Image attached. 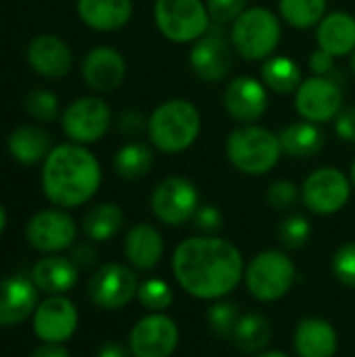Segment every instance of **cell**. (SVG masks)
Listing matches in <instances>:
<instances>
[{
    "label": "cell",
    "mask_w": 355,
    "mask_h": 357,
    "mask_svg": "<svg viewBox=\"0 0 355 357\" xmlns=\"http://www.w3.org/2000/svg\"><path fill=\"white\" fill-rule=\"evenodd\" d=\"M80 19L96 31H117L132 19V0H77Z\"/></svg>",
    "instance_id": "23"
},
{
    "label": "cell",
    "mask_w": 355,
    "mask_h": 357,
    "mask_svg": "<svg viewBox=\"0 0 355 357\" xmlns=\"http://www.w3.org/2000/svg\"><path fill=\"white\" fill-rule=\"evenodd\" d=\"M117 132L126 138H138L140 134H146V128H149V119L140 113V111H134V109H128V111H121L119 117H117Z\"/></svg>",
    "instance_id": "41"
},
{
    "label": "cell",
    "mask_w": 355,
    "mask_h": 357,
    "mask_svg": "<svg viewBox=\"0 0 355 357\" xmlns=\"http://www.w3.org/2000/svg\"><path fill=\"white\" fill-rule=\"evenodd\" d=\"M192 226L203 236H218V232L224 228V215L216 205H199V209L192 215Z\"/></svg>",
    "instance_id": "40"
},
{
    "label": "cell",
    "mask_w": 355,
    "mask_h": 357,
    "mask_svg": "<svg viewBox=\"0 0 355 357\" xmlns=\"http://www.w3.org/2000/svg\"><path fill=\"white\" fill-rule=\"evenodd\" d=\"M113 121L109 105L98 96H82L65 107L61 115V128L69 142L92 144L105 138Z\"/></svg>",
    "instance_id": "8"
},
{
    "label": "cell",
    "mask_w": 355,
    "mask_h": 357,
    "mask_svg": "<svg viewBox=\"0 0 355 357\" xmlns=\"http://www.w3.org/2000/svg\"><path fill=\"white\" fill-rule=\"evenodd\" d=\"M23 109L31 119L50 123L59 117V98L48 88H36L23 98Z\"/></svg>",
    "instance_id": "34"
},
{
    "label": "cell",
    "mask_w": 355,
    "mask_h": 357,
    "mask_svg": "<svg viewBox=\"0 0 355 357\" xmlns=\"http://www.w3.org/2000/svg\"><path fill=\"white\" fill-rule=\"evenodd\" d=\"M29 67L48 79L65 77L73 67V52L69 44L54 33H38L29 40L25 50Z\"/></svg>",
    "instance_id": "18"
},
{
    "label": "cell",
    "mask_w": 355,
    "mask_h": 357,
    "mask_svg": "<svg viewBox=\"0 0 355 357\" xmlns=\"http://www.w3.org/2000/svg\"><path fill=\"white\" fill-rule=\"evenodd\" d=\"M335 134L341 140L355 144V107L341 109L337 113V117H335Z\"/></svg>",
    "instance_id": "42"
},
{
    "label": "cell",
    "mask_w": 355,
    "mask_h": 357,
    "mask_svg": "<svg viewBox=\"0 0 355 357\" xmlns=\"http://www.w3.org/2000/svg\"><path fill=\"white\" fill-rule=\"evenodd\" d=\"M349 65H352V71L355 73V50L349 54Z\"/></svg>",
    "instance_id": "50"
},
{
    "label": "cell",
    "mask_w": 355,
    "mask_h": 357,
    "mask_svg": "<svg viewBox=\"0 0 355 357\" xmlns=\"http://www.w3.org/2000/svg\"><path fill=\"white\" fill-rule=\"evenodd\" d=\"M132 356L130 349H126L121 343L117 341H107L100 349H98V356L96 357H128Z\"/></svg>",
    "instance_id": "46"
},
{
    "label": "cell",
    "mask_w": 355,
    "mask_h": 357,
    "mask_svg": "<svg viewBox=\"0 0 355 357\" xmlns=\"http://www.w3.org/2000/svg\"><path fill=\"white\" fill-rule=\"evenodd\" d=\"M262 82L266 84L268 90L276 94H295L303 82V75H301L299 65L293 59L276 54L264 61Z\"/></svg>",
    "instance_id": "31"
},
{
    "label": "cell",
    "mask_w": 355,
    "mask_h": 357,
    "mask_svg": "<svg viewBox=\"0 0 355 357\" xmlns=\"http://www.w3.org/2000/svg\"><path fill=\"white\" fill-rule=\"evenodd\" d=\"M188 63L199 79L207 84H218L226 79V75L232 71L234 52L224 36L207 31L203 38H199L192 44Z\"/></svg>",
    "instance_id": "15"
},
{
    "label": "cell",
    "mask_w": 355,
    "mask_h": 357,
    "mask_svg": "<svg viewBox=\"0 0 355 357\" xmlns=\"http://www.w3.org/2000/svg\"><path fill=\"white\" fill-rule=\"evenodd\" d=\"M153 163H155L153 149L140 140L126 142L113 157V169L126 182H134V180L144 178L151 172Z\"/></svg>",
    "instance_id": "29"
},
{
    "label": "cell",
    "mask_w": 355,
    "mask_h": 357,
    "mask_svg": "<svg viewBox=\"0 0 355 357\" xmlns=\"http://www.w3.org/2000/svg\"><path fill=\"white\" fill-rule=\"evenodd\" d=\"M335 59L337 56H333L331 52H326L322 48L314 50L310 54V69H312V73L314 75H322V77H331V73L335 69Z\"/></svg>",
    "instance_id": "43"
},
{
    "label": "cell",
    "mask_w": 355,
    "mask_h": 357,
    "mask_svg": "<svg viewBox=\"0 0 355 357\" xmlns=\"http://www.w3.org/2000/svg\"><path fill=\"white\" fill-rule=\"evenodd\" d=\"M268 205L276 211H291L301 201V188L291 180H276L268 188Z\"/></svg>",
    "instance_id": "37"
},
{
    "label": "cell",
    "mask_w": 355,
    "mask_h": 357,
    "mask_svg": "<svg viewBox=\"0 0 355 357\" xmlns=\"http://www.w3.org/2000/svg\"><path fill=\"white\" fill-rule=\"evenodd\" d=\"M38 307V287L25 276L0 280V326L25 322Z\"/></svg>",
    "instance_id": "20"
},
{
    "label": "cell",
    "mask_w": 355,
    "mask_h": 357,
    "mask_svg": "<svg viewBox=\"0 0 355 357\" xmlns=\"http://www.w3.org/2000/svg\"><path fill=\"white\" fill-rule=\"evenodd\" d=\"M80 270H90L94 264H96V259H98V253H96V249L90 245V243H82V245H77V247H71V257H69Z\"/></svg>",
    "instance_id": "44"
},
{
    "label": "cell",
    "mask_w": 355,
    "mask_h": 357,
    "mask_svg": "<svg viewBox=\"0 0 355 357\" xmlns=\"http://www.w3.org/2000/svg\"><path fill=\"white\" fill-rule=\"evenodd\" d=\"M205 4L211 23L220 25H232L247 10V0H205Z\"/></svg>",
    "instance_id": "39"
},
{
    "label": "cell",
    "mask_w": 355,
    "mask_h": 357,
    "mask_svg": "<svg viewBox=\"0 0 355 357\" xmlns=\"http://www.w3.org/2000/svg\"><path fill=\"white\" fill-rule=\"evenodd\" d=\"M6 149L8 155L21 163V165H38L44 163L46 157L52 151V142L46 130L33 126V123H23L17 126L8 138H6Z\"/></svg>",
    "instance_id": "25"
},
{
    "label": "cell",
    "mask_w": 355,
    "mask_h": 357,
    "mask_svg": "<svg viewBox=\"0 0 355 357\" xmlns=\"http://www.w3.org/2000/svg\"><path fill=\"white\" fill-rule=\"evenodd\" d=\"M297 278L293 259L278 249H268L257 253L245 268V287L253 299L262 303H272L289 295Z\"/></svg>",
    "instance_id": "6"
},
{
    "label": "cell",
    "mask_w": 355,
    "mask_h": 357,
    "mask_svg": "<svg viewBox=\"0 0 355 357\" xmlns=\"http://www.w3.org/2000/svg\"><path fill=\"white\" fill-rule=\"evenodd\" d=\"M297 357H335L339 349V335L324 318L299 320L293 337Z\"/></svg>",
    "instance_id": "22"
},
{
    "label": "cell",
    "mask_w": 355,
    "mask_h": 357,
    "mask_svg": "<svg viewBox=\"0 0 355 357\" xmlns=\"http://www.w3.org/2000/svg\"><path fill=\"white\" fill-rule=\"evenodd\" d=\"M278 140H280L282 153L295 159L316 157L324 146V134L318 128V123H312L305 119L287 126L278 134Z\"/></svg>",
    "instance_id": "27"
},
{
    "label": "cell",
    "mask_w": 355,
    "mask_h": 357,
    "mask_svg": "<svg viewBox=\"0 0 355 357\" xmlns=\"http://www.w3.org/2000/svg\"><path fill=\"white\" fill-rule=\"evenodd\" d=\"M31 357H69V351L61 343H42L33 349Z\"/></svg>",
    "instance_id": "45"
},
{
    "label": "cell",
    "mask_w": 355,
    "mask_h": 357,
    "mask_svg": "<svg viewBox=\"0 0 355 357\" xmlns=\"http://www.w3.org/2000/svg\"><path fill=\"white\" fill-rule=\"evenodd\" d=\"M178 343V324L163 312H151L140 318L128 337V349L132 357H172Z\"/></svg>",
    "instance_id": "11"
},
{
    "label": "cell",
    "mask_w": 355,
    "mask_h": 357,
    "mask_svg": "<svg viewBox=\"0 0 355 357\" xmlns=\"http://www.w3.org/2000/svg\"><path fill=\"white\" fill-rule=\"evenodd\" d=\"M352 180L337 167L314 169L303 186L301 201L316 215H333L341 211L352 197Z\"/></svg>",
    "instance_id": "10"
},
{
    "label": "cell",
    "mask_w": 355,
    "mask_h": 357,
    "mask_svg": "<svg viewBox=\"0 0 355 357\" xmlns=\"http://www.w3.org/2000/svg\"><path fill=\"white\" fill-rule=\"evenodd\" d=\"M201 134V113L186 98H169L149 115L146 136L151 144L167 155L184 153Z\"/></svg>",
    "instance_id": "3"
},
{
    "label": "cell",
    "mask_w": 355,
    "mask_h": 357,
    "mask_svg": "<svg viewBox=\"0 0 355 357\" xmlns=\"http://www.w3.org/2000/svg\"><path fill=\"white\" fill-rule=\"evenodd\" d=\"M224 109L241 126L255 123L268 111L266 84L251 75H239L230 79L224 88Z\"/></svg>",
    "instance_id": "16"
},
{
    "label": "cell",
    "mask_w": 355,
    "mask_h": 357,
    "mask_svg": "<svg viewBox=\"0 0 355 357\" xmlns=\"http://www.w3.org/2000/svg\"><path fill=\"white\" fill-rule=\"evenodd\" d=\"M128 65L113 46H94L82 61V77L96 92H113L121 86Z\"/></svg>",
    "instance_id": "19"
},
{
    "label": "cell",
    "mask_w": 355,
    "mask_h": 357,
    "mask_svg": "<svg viewBox=\"0 0 355 357\" xmlns=\"http://www.w3.org/2000/svg\"><path fill=\"white\" fill-rule=\"evenodd\" d=\"M33 331L44 343H65L77 331V310L63 295H48L33 312Z\"/></svg>",
    "instance_id": "17"
},
{
    "label": "cell",
    "mask_w": 355,
    "mask_h": 357,
    "mask_svg": "<svg viewBox=\"0 0 355 357\" xmlns=\"http://www.w3.org/2000/svg\"><path fill=\"white\" fill-rule=\"evenodd\" d=\"M77 270L80 268L69 257L48 255L31 268V280L38 291L48 295H61L75 287Z\"/></svg>",
    "instance_id": "26"
},
{
    "label": "cell",
    "mask_w": 355,
    "mask_h": 357,
    "mask_svg": "<svg viewBox=\"0 0 355 357\" xmlns=\"http://www.w3.org/2000/svg\"><path fill=\"white\" fill-rule=\"evenodd\" d=\"M295 109L301 119L324 123L337 117L343 109V90L335 77L312 75L301 82L295 92Z\"/></svg>",
    "instance_id": "13"
},
{
    "label": "cell",
    "mask_w": 355,
    "mask_h": 357,
    "mask_svg": "<svg viewBox=\"0 0 355 357\" xmlns=\"http://www.w3.org/2000/svg\"><path fill=\"white\" fill-rule=\"evenodd\" d=\"M282 21L297 29L318 25L326 15V0H278Z\"/></svg>",
    "instance_id": "32"
},
{
    "label": "cell",
    "mask_w": 355,
    "mask_h": 357,
    "mask_svg": "<svg viewBox=\"0 0 355 357\" xmlns=\"http://www.w3.org/2000/svg\"><path fill=\"white\" fill-rule=\"evenodd\" d=\"M165 245L161 232L151 224H136L123 238V253L132 268L149 272L159 266Z\"/></svg>",
    "instance_id": "21"
},
{
    "label": "cell",
    "mask_w": 355,
    "mask_h": 357,
    "mask_svg": "<svg viewBox=\"0 0 355 357\" xmlns=\"http://www.w3.org/2000/svg\"><path fill=\"white\" fill-rule=\"evenodd\" d=\"M253 357H289L287 354H282V351H264V354H257V356Z\"/></svg>",
    "instance_id": "47"
},
{
    "label": "cell",
    "mask_w": 355,
    "mask_h": 357,
    "mask_svg": "<svg viewBox=\"0 0 355 357\" xmlns=\"http://www.w3.org/2000/svg\"><path fill=\"white\" fill-rule=\"evenodd\" d=\"M318 48L333 56H349L355 50V17L345 10L326 13L316 29Z\"/></svg>",
    "instance_id": "24"
},
{
    "label": "cell",
    "mask_w": 355,
    "mask_h": 357,
    "mask_svg": "<svg viewBox=\"0 0 355 357\" xmlns=\"http://www.w3.org/2000/svg\"><path fill=\"white\" fill-rule=\"evenodd\" d=\"M226 155L232 167L241 174L264 176L280 161L282 146L278 134L255 123H245L230 132L226 140Z\"/></svg>",
    "instance_id": "4"
},
{
    "label": "cell",
    "mask_w": 355,
    "mask_h": 357,
    "mask_svg": "<svg viewBox=\"0 0 355 357\" xmlns=\"http://www.w3.org/2000/svg\"><path fill=\"white\" fill-rule=\"evenodd\" d=\"M138 287L140 284L132 268L111 261L92 274L88 282V297L100 310L113 312L126 307L138 295Z\"/></svg>",
    "instance_id": "12"
},
{
    "label": "cell",
    "mask_w": 355,
    "mask_h": 357,
    "mask_svg": "<svg viewBox=\"0 0 355 357\" xmlns=\"http://www.w3.org/2000/svg\"><path fill=\"white\" fill-rule=\"evenodd\" d=\"M349 180H352V186L355 188V159L354 163H352V167H349Z\"/></svg>",
    "instance_id": "49"
},
{
    "label": "cell",
    "mask_w": 355,
    "mask_h": 357,
    "mask_svg": "<svg viewBox=\"0 0 355 357\" xmlns=\"http://www.w3.org/2000/svg\"><path fill=\"white\" fill-rule=\"evenodd\" d=\"M178 284L195 299L218 301L228 297L245 278L243 253L220 236L184 238L172 259Z\"/></svg>",
    "instance_id": "1"
},
{
    "label": "cell",
    "mask_w": 355,
    "mask_h": 357,
    "mask_svg": "<svg viewBox=\"0 0 355 357\" xmlns=\"http://www.w3.org/2000/svg\"><path fill=\"white\" fill-rule=\"evenodd\" d=\"M4 226H6V211H4V207L0 205V234H2V230H4Z\"/></svg>",
    "instance_id": "48"
},
{
    "label": "cell",
    "mask_w": 355,
    "mask_h": 357,
    "mask_svg": "<svg viewBox=\"0 0 355 357\" xmlns=\"http://www.w3.org/2000/svg\"><path fill=\"white\" fill-rule=\"evenodd\" d=\"M333 274L345 287L355 289V243L341 245L333 255Z\"/></svg>",
    "instance_id": "38"
},
{
    "label": "cell",
    "mask_w": 355,
    "mask_h": 357,
    "mask_svg": "<svg viewBox=\"0 0 355 357\" xmlns=\"http://www.w3.org/2000/svg\"><path fill=\"white\" fill-rule=\"evenodd\" d=\"M27 243L42 253H59L71 249L77 236L75 220L59 209H42L31 215L25 228Z\"/></svg>",
    "instance_id": "14"
},
{
    "label": "cell",
    "mask_w": 355,
    "mask_h": 357,
    "mask_svg": "<svg viewBox=\"0 0 355 357\" xmlns=\"http://www.w3.org/2000/svg\"><path fill=\"white\" fill-rule=\"evenodd\" d=\"M138 301L142 307L151 312H165L174 303L172 287L161 278H149L138 287Z\"/></svg>",
    "instance_id": "36"
},
{
    "label": "cell",
    "mask_w": 355,
    "mask_h": 357,
    "mask_svg": "<svg viewBox=\"0 0 355 357\" xmlns=\"http://www.w3.org/2000/svg\"><path fill=\"white\" fill-rule=\"evenodd\" d=\"M232 341H234V347L245 356L264 354V349L272 341V324L262 314H255V312L243 314L232 335Z\"/></svg>",
    "instance_id": "28"
},
{
    "label": "cell",
    "mask_w": 355,
    "mask_h": 357,
    "mask_svg": "<svg viewBox=\"0 0 355 357\" xmlns=\"http://www.w3.org/2000/svg\"><path fill=\"white\" fill-rule=\"evenodd\" d=\"M310 236H312V224L301 213L287 215L278 226V241L282 243V247H287L291 251L303 249L308 245Z\"/></svg>",
    "instance_id": "35"
},
{
    "label": "cell",
    "mask_w": 355,
    "mask_h": 357,
    "mask_svg": "<svg viewBox=\"0 0 355 357\" xmlns=\"http://www.w3.org/2000/svg\"><path fill=\"white\" fill-rule=\"evenodd\" d=\"M100 182V163L84 144L65 142L52 146L42 167V190L46 199L61 209L88 203L98 192Z\"/></svg>",
    "instance_id": "2"
},
{
    "label": "cell",
    "mask_w": 355,
    "mask_h": 357,
    "mask_svg": "<svg viewBox=\"0 0 355 357\" xmlns=\"http://www.w3.org/2000/svg\"><path fill=\"white\" fill-rule=\"evenodd\" d=\"M199 205L201 197L197 186L182 176L163 178L151 195V209L155 218L167 226H182L190 222Z\"/></svg>",
    "instance_id": "9"
},
{
    "label": "cell",
    "mask_w": 355,
    "mask_h": 357,
    "mask_svg": "<svg viewBox=\"0 0 355 357\" xmlns=\"http://www.w3.org/2000/svg\"><path fill=\"white\" fill-rule=\"evenodd\" d=\"M123 226V211L115 203H98L94 205L82 220V230L88 241L105 243L113 238Z\"/></svg>",
    "instance_id": "30"
},
{
    "label": "cell",
    "mask_w": 355,
    "mask_h": 357,
    "mask_svg": "<svg viewBox=\"0 0 355 357\" xmlns=\"http://www.w3.org/2000/svg\"><path fill=\"white\" fill-rule=\"evenodd\" d=\"M241 310L236 303L226 301V299H218L209 310H207V322L209 328L213 331V335H218L220 339H232L236 324L241 320Z\"/></svg>",
    "instance_id": "33"
},
{
    "label": "cell",
    "mask_w": 355,
    "mask_h": 357,
    "mask_svg": "<svg viewBox=\"0 0 355 357\" xmlns=\"http://www.w3.org/2000/svg\"><path fill=\"white\" fill-rule=\"evenodd\" d=\"M280 19L264 6L247 8L230 27L234 50L247 61H266L280 44Z\"/></svg>",
    "instance_id": "5"
},
{
    "label": "cell",
    "mask_w": 355,
    "mask_h": 357,
    "mask_svg": "<svg viewBox=\"0 0 355 357\" xmlns=\"http://www.w3.org/2000/svg\"><path fill=\"white\" fill-rule=\"evenodd\" d=\"M153 17L161 36L176 44L197 42L211 27L203 0H155Z\"/></svg>",
    "instance_id": "7"
}]
</instances>
